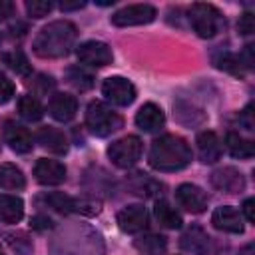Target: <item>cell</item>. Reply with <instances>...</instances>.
I'll return each instance as SVG.
<instances>
[{
  "label": "cell",
  "mask_w": 255,
  "mask_h": 255,
  "mask_svg": "<svg viewBox=\"0 0 255 255\" xmlns=\"http://www.w3.org/2000/svg\"><path fill=\"white\" fill-rule=\"evenodd\" d=\"M153 213H155V219L159 221V225L161 227H165V229H179L181 227V223H183V219H181V215L165 201V199H159V201H155V207H153Z\"/></svg>",
  "instance_id": "cell-22"
},
{
  "label": "cell",
  "mask_w": 255,
  "mask_h": 255,
  "mask_svg": "<svg viewBox=\"0 0 255 255\" xmlns=\"http://www.w3.org/2000/svg\"><path fill=\"white\" fill-rule=\"evenodd\" d=\"M195 143H197L199 159L203 163H215L221 157V143H219V137L215 131H211V129L199 131Z\"/></svg>",
  "instance_id": "cell-18"
},
{
  "label": "cell",
  "mask_w": 255,
  "mask_h": 255,
  "mask_svg": "<svg viewBox=\"0 0 255 255\" xmlns=\"http://www.w3.org/2000/svg\"><path fill=\"white\" fill-rule=\"evenodd\" d=\"M44 201L58 213H70L74 211V199L62 191H52L48 195H44Z\"/></svg>",
  "instance_id": "cell-30"
},
{
  "label": "cell",
  "mask_w": 255,
  "mask_h": 255,
  "mask_svg": "<svg viewBox=\"0 0 255 255\" xmlns=\"http://www.w3.org/2000/svg\"><path fill=\"white\" fill-rule=\"evenodd\" d=\"M34 177L42 185H60L66 179V165L58 159L42 157L34 165Z\"/></svg>",
  "instance_id": "cell-12"
},
{
  "label": "cell",
  "mask_w": 255,
  "mask_h": 255,
  "mask_svg": "<svg viewBox=\"0 0 255 255\" xmlns=\"http://www.w3.org/2000/svg\"><path fill=\"white\" fill-rule=\"evenodd\" d=\"M2 135L12 151H16V153L32 151V135L22 124H16L14 120H6L2 124Z\"/></svg>",
  "instance_id": "cell-11"
},
{
  "label": "cell",
  "mask_w": 255,
  "mask_h": 255,
  "mask_svg": "<svg viewBox=\"0 0 255 255\" xmlns=\"http://www.w3.org/2000/svg\"><path fill=\"white\" fill-rule=\"evenodd\" d=\"M86 126L96 137H108L124 126V120L104 102H90L86 108Z\"/></svg>",
  "instance_id": "cell-3"
},
{
  "label": "cell",
  "mask_w": 255,
  "mask_h": 255,
  "mask_svg": "<svg viewBox=\"0 0 255 255\" xmlns=\"http://www.w3.org/2000/svg\"><path fill=\"white\" fill-rule=\"evenodd\" d=\"M24 217V201L18 195H0V221L2 223H18Z\"/></svg>",
  "instance_id": "cell-20"
},
{
  "label": "cell",
  "mask_w": 255,
  "mask_h": 255,
  "mask_svg": "<svg viewBox=\"0 0 255 255\" xmlns=\"http://www.w3.org/2000/svg\"><path fill=\"white\" fill-rule=\"evenodd\" d=\"M187 18H189V24L195 30V34L199 38H205V40L207 38H215L223 30V26H225L223 14L213 4H207V2L191 4Z\"/></svg>",
  "instance_id": "cell-4"
},
{
  "label": "cell",
  "mask_w": 255,
  "mask_h": 255,
  "mask_svg": "<svg viewBox=\"0 0 255 255\" xmlns=\"http://www.w3.org/2000/svg\"><path fill=\"white\" fill-rule=\"evenodd\" d=\"M211 223L215 229L223 231V233H243V219L239 215V211L231 205H221L213 211L211 215Z\"/></svg>",
  "instance_id": "cell-14"
},
{
  "label": "cell",
  "mask_w": 255,
  "mask_h": 255,
  "mask_svg": "<svg viewBox=\"0 0 255 255\" xmlns=\"http://www.w3.org/2000/svg\"><path fill=\"white\" fill-rule=\"evenodd\" d=\"M135 249L145 253V255H163L165 249H167V239L163 235H155V233H149V235H143L139 239H135Z\"/></svg>",
  "instance_id": "cell-24"
},
{
  "label": "cell",
  "mask_w": 255,
  "mask_h": 255,
  "mask_svg": "<svg viewBox=\"0 0 255 255\" xmlns=\"http://www.w3.org/2000/svg\"><path fill=\"white\" fill-rule=\"evenodd\" d=\"M6 243L18 255H32V251H34L32 239L26 233H6Z\"/></svg>",
  "instance_id": "cell-31"
},
{
  "label": "cell",
  "mask_w": 255,
  "mask_h": 255,
  "mask_svg": "<svg viewBox=\"0 0 255 255\" xmlns=\"http://www.w3.org/2000/svg\"><path fill=\"white\" fill-rule=\"evenodd\" d=\"M213 64L215 68L227 72V74H233V76H245V68L239 60L237 54H231V52H221L213 58Z\"/></svg>",
  "instance_id": "cell-29"
},
{
  "label": "cell",
  "mask_w": 255,
  "mask_h": 255,
  "mask_svg": "<svg viewBox=\"0 0 255 255\" xmlns=\"http://www.w3.org/2000/svg\"><path fill=\"white\" fill-rule=\"evenodd\" d=\"M102 94L116 106H129L137 96L135 86L128 78H122V76L106 78L102 84Z\"/></svg>",
  "instance_id": "cell-7"
},
{
  "label": "cell",
  "mask_w": 255,
  "mask_h": 255,
  "mask_svg": "<svg viewBox=\"0 0 255 255\" xmlns=\"http://www.w3.org/2000/svg\"><path fill=\"white\" fill-rule=\"evenodd\" d=\"M141 149H143V143L137 135H126L108 145V157L112 159L114 165L128 169L139 161Z\"/></svg>",
  "instance_id": "cell-5"
},
{
  "label": "cell",
  "mask_w": 255,
  "mask_h": 255,
  "mask_svg": "<svg viewBox=\"0 0 255 255\" xmlns=\"http://www.w3.org/2000/svg\"><path fill=\"white\" fill-rule=\"evenodd\" d=\"M225 147L237 159H251L253 153H255L253 141L247 139V137H243V135H239V133H235V131H229L225 135Z\"/></svg>",
  "instance_id": "cell-21"
},
{
  "label": "cell",
  "mask_w": 255,
  "mask_h": 255,
  "mask_svg": "<svg viewBox=\"0 0 255 255\" xmlns=\"http://www.w3.org/2000/svg\"><path fill=\"white\" fill-rule=\"evenodd\" d=\"M173 110H175L177 122L183 124V126H197L205 120V114L201 110H197L195 106H191L187 102H181V100L177 104H173Z\"/></svg>",
  "instance_id": "cell-25"
},
{
  "label": "cell",
  "mask_w": 255,
  "mask_h": 255,
  "mask_svg": "<svg viewBox=\"0 0 255 255\" xmlns=\"http://www.w3.org/2000/svg\"><path fill=\"white\" fill-rule=\"evenodd\" d=\"M163 124H165V114H163V110H161L157 104H153V102L143 104V106L137 110V114H135V126H137L139 129H143V131H149V133L159 131V129L163 128Z\"/></svg>",
  "instance_id": "cell-15"
},
{
  "label": "cell",
  "mask_w": 255,
  "mask_h": 255,
  "mask_svg": "<svg viewBox=\"0 0 255 255\" xmlns=\"http://www.w3.org/2000/svg\"><path fill=\"white\" fill-rule=\"evenodd\" d=\"M147 161L157 171H179L191 163V147L183 137L165 133L153 139Z\"/></svg>",
  "instance_id": "cell-1"
},
{
  "label": "cell",
  "mask_w": 255,
  "mask_h": 255,
  "mask_svg": "<svg viewBox=\"0 0 255 255\" xmlns=\"http://www.w3.org/2000/svg\"><path fill=\"white\" fill-rule=\"evenodd\" d=\"M78 38V28L68 20H54L46 24L34 38V54L40 58L68 56Z\"/></svg>",
  "instance_id": "cell-2"
},
{
  "label": "cell",
  "mask_w": 255,
  "mask_h": 255,
  "mask_svg": "<svg viewBox=\"0 0 255 255\" xmlns=\"http://www.w3.org/2000/svg\"><path fill=\"white\" fill-rule=\"evenodd\" d=\"M157 16V10L151 4H129L124 6L122 10L112 14V24L126 28V26H141V24H149L153 22Z\"/></svg>",
  "instance_id": "cell-6"
},
{
  "label": "cell",
  "mask_w": 255,
  "mask_h": 255,
  "mask_svg": "<svg viewBox=\"0 0 255 255\" xmlns=\"http://www.w3.org/2000/svg\"><path fill=\"white\" fill-rule=\"evenodd\" d=\"M243 213H245V217H247V221H255V199L253 197H247L245 201H243Z\"/></svg>",
  "instance_id": "cell-40"
},
{
  "label": "cell",
  "mask_w": 255,
  "mask_h": 255,
  "mask_svg": "<svg viewBox=\"0 0 255 255\" xmlns=\"http://www.w3.org/2000/svg\"><path fill=\"white\" fill-rule=\"evenodd\" d=\"M74 211H82L88 215H94L100 211V203L98 201H86V199H74Z\"/></svg>",
  "instance_id": "cell-36"
},
{
  "label": "cell",
  "mask_w": 255,
  "mask_h": 255,
  "mask_svg": "<svg viewBox=\"0 0 255 255\" xmlns=\"http://www.w3.org/2000/svg\"><path fill=\"white\" fill-rule=\"evenodd\" d=\"M116 221H118V227H120L124 233H139V231H143V229L147 227L149 215H147V209H145L143 205L135 203V205L124 207V209L118 213Z\"/></svg>",
  "instance_id": "cell-10"
},
{
  "label": "cell",
  "mask_w": 255,
  "mask_h": 255,
  "mask_svg": "<svg viewBox=\"0 0 255 255\" xmlns=\"http://www.w3.org/2000/svg\"><path fill=\"white\" fill-rule=\"evenodd\" d=\"M36 141L44 149H48V151H52L56 155H64L68 151V139H66L64 131L58 129V128H50V126L40 128L38 133H36Z\"/></svg>",
  "instance_id": "cell-19"
},
{
  "label": "cell",
  "mask_w": 255,
  "mask_h": 255,
  "mask_svg": "<svg viewBox=\"0 0 255 255\" xmlns=\"http://www.w3.org/2000/svg\"><path fill=\"white\" fill-rule=\"evenodd\" d=\"M239 60H241V64H243L245 70H251V68H253L255 58H253V46H251V44H247V46L243 48V52L239 54Z\"/></svg>",
  "instance_id": "cell-39"
},
{
  "label": "cell",
  "mask_w": 255,
  "mask_h": 255,
  "mask_svg": "<svg viewBox=\"0 0 255 255\" xmlns=\"http://www.w3.org/2000/svg\"><path fill=\"white\" fill-rule=\"evenodd\" d=\"M0 255H4V251H2V249H0Z\"/></svg>",
  "instance_id": "cell-46"
},
{
  "label": "cell",
  "mask_w": 255,
  "mask_h": 255,
  "mask_svg": "<svg viewBox=\"0 0 255 255\" xmlns=\"http://www.w3.org/2000/svg\"><path fill=\"white\" fill-rule=\"evenodd\" d=\"M239 255H253V245H245V247L239 251Z\"/></svg>",
  "instance_id": "cell-44"
},
{
  "label": "cell",
  "mask_w": 255,
  "mask_h": 255,
  "mask_svg": "<svg viewBox=\"0 0 255 255\" xmlns=\"http://www.w3.org/2000/svg\"><path fill=\"white\" fill-rule=\"evenodd\" d=\"M0 185L6 189H24L26 187V177L22 169L14 163H0Z\"/></svg>",
  "instance_id": "cell-23"
},
{
  "label": "cell",
  "mask_w": 255,
  "mask_h": 255,
  "mask_svg": "<svg viewBox=\"0 0 255 255\" xmlns=\"http://www.w3.org/2000/svg\"><path fill=\"white\" fill-rule=\"evenodd\" d=\"M0 58H2V62H4L12 72H16L18 76H30L32 66H30V62H28V58H26L24 52H20V50H12V52L2 54Z\"/></svg>",
  "instance_id": "cell-28"
},
{
  "label": "cell",
  "mask_w": 255,
  "mask_h": 255,
  "mask_svg": "<svg viewBox=\"0 0 255 255\" xmlns=\"http://www.w3.org/2000/svg\"><path fill=\"white\" fill-rule=\"evenodd\" d=\"M14 92H16V88H14L12 80H10L4 72H0V104L10 102L12 96H14Z\"/></svg>",
  "instance_id": "cell-34"
},
{
  "label": "cell",
  "mask_w": 255,
  "mask_h": 255,
  "mask_svg": "<svg viewBox=\"0 0 255 255\" xmlns=\"http://www.w3.org/2000/svg\"><path fill=\"white\" fill-rule=\"evenodd\" d=\"M209 235L199 227V225H191L189 229L183 231L179 245L183 251L191 253V255H207L209 253Z\"/></svg>",
  "instance_id": "cell-16"
},
{
  "label": "cell",
  "mask_w": 255,
  "mask_h": 255,
  "mask_svg": "<svg viewBox=\"0 0 255 255\" xmlns=\"http://www.w3.org/2000/svg\"><path fill=\"white\" fill-rule=\"evenodd\" d=\"M66 80H68V84H70L74 90H78V92H88V90L94 86V76H92L88 70L80 68V66H70V68L66 70Z\"/></svg>",
  "instance_id": "cell-27"
},
{
  "label": "cell",
  "mask_w": 255,
  "mask_h": 255,
  "mask_svg": "<svg viewBox=\"0 0 255 255\" xmlns=\"http://www.w3.org/2000/svg\"><path fill=\"white\" fill-rule=\"evenodd\" d=\"M18 114L28 122H38L44 116V106L34 96H20L18 98Z\"/></svg>",
  "instance_id": "cell-26"
},
{
  "label": "cell",
  "mask_w": 255,
  "mask_h": 255,
  "mask_svg": "<svg viewBox=\"0 0 255 255\" xmlns=\"http://www.w3.org/2000/svg\"><path fill=\"white\" fill-rule=\"evenodd\" d=\"M30 225H32V229H36V231H44V229H50V227L54 225V221H52L48 215L38 213V215H34V217L30 219Z\"/></svg>",
  "instance_id": "cell-37"
},
{
  "label": "cell",
  "mask_w": 255,
  "mask_h": 255,
  "mask_svg": "<svg viewBox=\"0 0 255 255\" xmlns=\"http://www.w3.org/2000/svg\"><path fill=\"white\" fill-rule=\"evenodd\" d=\"M96 4H100V6H112L114 0H100V2H96Z\"/></svg>",
  "instance_id": "cell-45"
},
{
  "label": "cell",
  "mask_w": 255,
  "mask_h": 255,
  "mask_svg": "<svg viewBox=\"0 0 255 255\" xmlns=\"http://www.w3.org/2000/svg\"><path fill=\"white\" fill-rule=\"evenodd\" d=\"M239 124H241L245 129H249V131L255 128V122H253V106H251V104L239 114Z\"/></svg>",
  "instance_id": "cell-38"
},
{
  "label": "cell",
  "mask_w": 255,
  "mask_h": 255,
  "mask_svg": "<svg viewBox=\"0 0 255 255\" xmlns=\"http://www.w3.org/2000/svg\"><path fill=\"white\" fill-rule=\"evenodd\" d=\"M48 112L56 122H70L78 112V100L70 94H54L48 102Z\"/></svg>",
  "instance_id": "cell-17"
},
{
  "label": "cell",
  "mask_w": 255,
  "mask_h": 255,
  "mask_svg": "<svg viewBox=\"0 0 255 255\" xmlns=\"http://www.w3.org/2000/svg\"><path fill=\"white\" fill-rule=\"evenodd\" d=\"M237 30H239V34H243V36L253 34V32H255V14H251V12L241 14V16H239V22H237Z\"/></svg>",
  "instance_id": "cell-35"
},
{
  "label": "cell",
  "mask_w": 255,
  "mask_h": 255,
  "mask_svg": "<svg viewBox=\"0 0 255 255\" xmlns=\"http://www.w3.org/2000/svg\"><path fill=\"white\" fill-rule=\"evenodd\" d=\"M8 32H10V36L12 38H20V36H24V32H26V24H20V22H16V24H12L10 28H8Z\"/></svg>",
  "instance_id": "cell-43"
},
{
  "label": "cell",
  "mask_w": 255,
  "mask_h": 255,
  "mask_svg": "<svg viewBox=\"0 0 255 255\" xmlns=\"http://www.w3.org/2000/svg\"><path fill=\"white\" fill-rule=\"evenodd\" d=\"M0 40H2V36H0Z\"/></svg>",
  "instance_id": "cell-47"
},
{
  "label": "cell",
  "mask_w": 255,
  "mask_h": 255,
  "mask_svg": "<svg viewBox=\"0 0 255 255\" xmlns=\"http://www.w3.org/2000/svg\"><path fill=\"white\" fill-rule=\"evenodd\" d=\"M177 203L189 213H203L207 209V193L195 183H181L175 189Z\"/></svg>",
  "instance_id": "cell-9"
},
{
  "label": "cell",
  "mask_w": 255,
  "mask_h": 255,
  "mask_svg": "<svg viewBox=\"0 0 255 255\" xmlns=\"http://www.w3.org/2000/svg\"><path fill=\"white\" fill-rule=\"evenodd\" d=\"M76 56L82 64L92 66V68H104V66L112 64V60H114L112 48L100 40H88V42L80 44L76 50Z\"/></svg>",
  "instance_id": "cell-8"
},
{
  "label": "cell",
  "mask_w": 255,
  "mask_h": 255,
  "mask_svg": "<svg viewBox=\"0 0 255 255\" xmlns=\"http://www.w3.org/2000/svg\"><path fill=\"white\" fill-rule=\"evenodd\" d=\"M211 185L225 193H241L245 189V177L235 167H219L211 173Z\"/></svg>",
  "instance_id": "cell-13"
},
{
  "label": "cell",
  "mask_w": 255,
  "mask_h": 255,
  "mask_svg": "<svg viewBox=\"0 0 255 255\" xmlns=\"http://www.w3.org/2000/svg\"><path fill=\"white\" fill-rule=\"evenodd\" d=\"M86 6V2L84 0H76V2H60V10L62 12H70V10H80V8H84Z\"/></svg>",
  "instance_id": "cell-42"
},
{
  "label": "cell",
  "mask_w": 255,
  "mask_h": 255,
  "mask_svg": "<svg viewBox=\"0 0 255 255\" xmlns=\"http://www.w3.org/2000/svg\"><path fill=\"white\" fill-rule=\"evenodd\" d=\"M14 14V4L10 0H0V22L8 20Z\"/></svg>",
  "instance_id": "cell-41"
},
{
  "label": "cell",
  "mask_w": 255,
  "mask_h": 255,
  "mask_svg": "<svg viewBox=\"0 0 255 255\" xmlns=\"http://www.w3.org/2000/svg\"><path fill=\"white\" fill-rule=\"evenodd\" d=\"M32 90L36 92V94H40V96H44V94H48L50 90H54V78L52 76H46V74H40L36 80H32Z\"/></svg>",
  "instance_id": "cell-33"
},
{
  "label": "cell",
  "mask_w": 255,
  "mask_h": 255,
  "mask_svg": "<svg viewBox=\"0 0 255 255\" xmlns=\"http://www.w3.org/2000/svg\"><path fill=\"white\" fill-rule=\"evenodd\" d=\"M26 12L32 16V18H44L52 12L54 4L50 0H26Z\"/></svg>",
  "instance_id": "cell-32"
}]
</instances>
